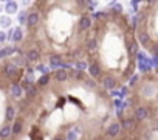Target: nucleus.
<instances>
[{"label": "nucleus", "instance_id": "5", "mask_svg": "<svg viewBox=\"0 0 158 140\" xmlns=\"http://www.w3.org/2000/svg\"><path fill=\"white\" fill-rule=\"evenodd\" d=\"M138 41H140L141 45H144L146 48H149V45H150V37H149V34H147L146 31H140V33H138Z\"/></svg>", "mask_w": 158, "mask_h": 140}, {"label": "nucleus", "instance_id": "6", "mask_svg": "<svg viewBox=\"0 0 158 140\" xmlns=\"http://www.w3.org/2000/svg\"><path fill=\"white\" fill-rule=\"evenodd\" d=\"M102 86L106 89H113L116 86V79L112 78V76H104L102 78Z\"/></svg>", "mask_w": 158, "mask_h": 140}, {"label": "nucleus", "instance_id": "17", "mask_svg": "<svg viewBox=\"0 0 158 140\" xmlns=\"http://www.w3.org/2000/svg\"><path fill=\"white\" fill-rule=\"evenodd\" d=\"M22 132V120H16L13 123V134H20Z\"/></svg>", "mask_w": 158, "mask_h": 140}, {"label": "nucleus", "instance_id": "35", "mask_svg": "<svg viewBox=\"0 0 158 140\" xmlns=\"http://www.w3.org/2000/svg\"><path fill=\"white\" fill-rule=\"evenodd\" d=\"M127 93H129V89H127V87H122V89H121V95L124 97V95H127Z\"/></svg>", "mask_w": 158, "mask_h": 140}, {"label": "nucleus", "instance_id": "29", "mask_svg": "<svg viewBox=\"0 0 158 140\" xmlns=\"http://www.w3.org/2000/svg\"><path fill=\"white\" fill-rule=\"evenodd\" d=\"M76 69L82 72L84 69H87V64H85V62H78V64H76Z\"/></svg>", "mask_w": 158, "mask_h": 140}, {"label": "nucleus", "instance_id": "25", "mask_svg": "<svg viewBox=\"0 0 158 140\" xmlns=\"http://www.w3.org/2000/svg\"><path fill=\"white\" fill-rule=\"evenodd\" d=\"M25 22H28V14H26L25 11H22V13L19 14V24H25Z\"/></svg>", "mask_w": 158, "mask_h": 140}, {"label": "nucleus", "instance_id": "2", "mask_svg": "<svg viewBox=\"0 0 158 140\" xmlns=\"http://www.w3.org/2000/svg\"><path fill=\"white\" fill-rule=\"evenodd\" d=\"M50 67H51V69H67L68 66H65L62 62V58H61V56H51V58H50Z\"/></svg>", "mask_w": 158, "mask_h": 140}, {"label": "nucleus", "instance_id": "1", "mask_svg": "<svg viewBox=\"0 0 158 140\" xmlns=\"http://www.w3.org/2000/svg\"><path fill=\"white\" fill-rule=\"evenodd\" d=\"M3 73H5V76L13 79V78H16L19 75V69H17L16 64H6L5 69H3Z\"/></svg>", "mask_w": 158, "mask_h": 140}, {"label": "nucleus", "instance_id": "27", "mask_svg": "<svg viewBox=\"0 0 158 140\" xmlns=\"http://www.w3.org/2000/svg\"><path fill=\"white\" fill-rule=\"evenodd\" d=\"M26 93H28V97H30V98H33L34 95H36V87H34V86H31V87L26 90Z\"/></svg>", "mask_w": 158, "mask_h": 140}, {"label": "nucleus", "instance_id": "4", "mask_svg": "<svg viewBox=\"0 0 158 140\" xmlns=\"http://www.w3.org/2000/svg\"><path fill=\"white\" fill-rule=\"evenodd\" d=\"M121 124L119 123H112L109 128H107V135H110V137H116V135L121 132Z\"/></svg>", "mask_w": 158, "mask_h": 140}, {"label": "nucleus", "instance_id": "39", "mask_svg": "<svg viewBox=\"0 0 158 140\" xmlns=\"http://www.w3.org/2000/svg\"><path fill=\"white\" fill-rule=\"evenodd\" d=\"M53 140H65V139L62 137V135H56V137H54V139H53Z\"/></svg>", "mask_w": 158, "mask_h": 140}, {"label": "nucleus", "instance_id": "36", "mask_svg": "<svg viewBox=\"0 0 158 140\" xmlns=\"http://www.w3.org/2000/svg\"><path fill=\"white\" fill-rule=\"evenodd\" d=\"M5 39H6V34H5V33H0V42H5Z\"/></svg>", "mask_w": 158, "mask_h": 140}, {"label": "nucleus", "instance_id": "23", "mask_svg": "<svg viewBox=\"0 0 158 140\" xmlns=\"http://www.w3.org/2000/svg\"><path fill=\"white\" fill-rule=\"evenodd\" d=\"M95 48H96V41L95 39H88L87 41V50L88 51H93Z\"/></svg>", "mask_w": 158, "mask_h": 140}, {"label": "nucleus", "instance_id": "7", "mask_svg": "<svg viewBox=\"0 0 158 140\" xmlns=\"http://www.w3.org/2000/svg\"><path fill=\"white\" fill-rule=\"evenodd\" d=\"M39 14L37 13H30L28 14V22H26V25L28 26H36L37 24H39Z\"/></svg>", "mask_w": 158, "mask_h": 140}, {"label": "nucleus", "instance_id": "33", "mask_svg": "<svg viewBox=\"0 0 158 140\" xmlns=\"http://www.w3.org/2000/svg\"><path fill=\"white\" fill-rule=\"evenodd\" d=\"M96 5H98V3H96V2H87V6H88V8H90V9H93Z\"/></svg>", "mask_w": 158, "mask_h": 140}, {"label": "nucleus", "instance_id": "31", "mask_svg": "<svg viewBox=\"0 0 158 140\" xmlns=\"http://www.w3.org/2000/svg\"><path fill=\"white\" fill-rule=\"evenodd\" d=\"M76 139H78V135H76V132H75V131L68 132V140H76Z\"/></svg>", "mask_w": 158, "mask_h": 140}, {"label": "nucleus", "instance_id": "21", "mask_svg": "<svg viewBox=\"0 0 158 140\" xmlns=\"http://www.w3.org/2000/svg\"><path fill=\"white\" fill-rule=\"evenodd\" d=\"M22 37H24V34H22V30H20V28H16L13 41H14V42H19V41H22Z\"/></svg>", "mask_w": 158, "mask_h": 140}, {"label": "nucleus", "instance_id": "14", "mask_svg": "<svg viewBox=\"0 0 158 140\" xmlns=\"http://www.w3.org/2000/svg\"><path fill=\"white\" fill-rule=\"evenodd\" d=\"M5 11H6L8 14H14V13L17 11V2H6Z\"/></svg>", "mask_w": 158, "mask_h": 140}, {"label": "nucleus", "instance_id": "15", "mask_svg": "<svg viewBox=\"0 0 158 140\" xmlns=\"http://www.w3.org/2000/svg\"><path fill=\"white\" fill-rule=\"evenodd\" d=\"M22 86H19V84H13L11 86V93H13V97H16V98H19V97H22Z\"/></svg>", "mask_w": 158, "mask_h": 140}, {"label": "nucleus", "instance_id": "37", "mask_svg": "<svg viewBox=\"0 0 158 140\" xmlns=\"http://www.w3.org/2000/svg\"><path fill=\"white\" fill-rule=\"evenodd\" d=\"M132 6H133V9H138V6H140V2H132Z\"/></svg>", "mask_w": 158, "mask_h": 140}, {"label": "nucleus", "instance_id": "38", "mask_svg": "<svg viewBox=\"0 0 158 140\" xmlns=\"http://www.w3.org/2000/svg\"><path fill=\"white\" fill-rule=\"evenodd\" d=\"M95 17H96V19H102V17H106V14H102V13H96V14H95Z\"/></svg>", "mask_w": 158, "mask_h": 140}, {"label": "nucleus", "instance_id": "10", "mask_svg": "<svg viewBox=\"0 0 158 140\" xmlns=\"http://www.w3.org/2000/svg\"><path fill=\"white\" fill-rule=\"evenodd\" d=\"M67 78H68V75H67V70L65 69H57L56 70V79L59 83H64Z\"/></svg>", "mask_w": 158, "mask_h": 140}, {"label": "nucleus", "instance_id": "22", "mask_svg": "<svg viewBox=\"0 0 158 140\" xmlns=\"http://www.w3.org/2000/svg\"><path fill=\"white\" fill-rule=\"evenodd\" d=\"M110 8H112V11H113V13H121V11H122L121 5H119V3H116V2H112V3H110Z\"/></svg>", "mask_w": 158, "mask_h": 140}, {"label": "nucleus", "instance_id": "9", "mask_svg": "<svg viewBox=\"0 0 158 140\" xmlns=\"http://www.w3.org/2000/svg\"><path fill=\"white\" fill-rule=\"evenodd\" d=\"M14 117H16V109H14L13 106H8V108H6V112H5L6 122H13Z\"/></svg>", "mask_w": 158, "mask_h": 140}, {"label": "nucleus", "instance_id": "20", "mask_svg": "<svg viewBox=\"0 0 158 140\" xmlns=\"http://www.w3.org/2000/svg\"><path fill=\"white\" fill-rule=\"evenodd\" d=\"M143 19H144V13H138L136 16L133 17V26H138L143 22Z\"/></svg>", "mask_w": 158, "mask_h": 140}, {"label": "nucleus", "instance_id": "24", "mask_svg": "<svg viewBox=\"0 0 158 140\" xmlns=\"http://www.w3.org/2000/svg\"><path fill=\"white\" fill-rule=\"evenodd\" d=\"M37 83H39V86H47L50 83V75H44V76H40V79Z\"/></svg>", "mask_w": 158, "mask_h": 140}, {"label": "nucleus", "instance_id": "3", "mask_svg": "<svg viewBox=\"0 0 158 140\" xmlns=\"http://www.w3.org/2000/svg\"><path fill=\"white\" fill-rule=\"evenodd\" d=\"M147 117H149V111L144 106H140V108L135 109V118L136 120H146Z\"/></svg>", "mask_w": 158, "mask_h": 140}, {"label": "nucleus", "instance_id": "13", "mask_svg": "<svg viewBox=\"0 0 158 140\" xmlns=\"http://www.w3.org/2000/svg\"><path fill=\"white\" fill-rule=\"evenodd\" d=\"M11 132H13V126L5 124V126L2 128V131H0V137H2V139H8L11 135Z\"/></svg>", "mask_w": 158, "mask_h": 140}, {"label": "nucleus", "instance_id": "40", "mask_svg": "<svg viewBox=\"0 0 158 140\" xmlns=\"http://www.w3.org/2000/svg\"><path fill=\"white\" fill-rule=\"evenodd\" d=\"M155 64H157V66H158V58H155Z\"/></svg>", "mask_w": 158, "mask_h": 140}, {"label": "nucleus", "instance_id": "32", "mask_svg": "<svg viewBox=\"0 0 158 140\" xmlns=\"http://www.w3.org/2000/svg\"><path fill=\"white\" fill-rule=\"evenodd\" d=\"M152 53L155 55V58H158V44L157 45H152Z\"/></svg>", "mask_w": 158, "mask_h": 140}, {"label": "nucleus", "instance_id": "34", "mask_svg": "<svg viewBox=\"0 0 158 140\" xmlns=\"http://www.w3.org/2000/svg\"><path fill=\"white\" fill-rule=\"evenodd\" d=\"M87 86H88V87H95V81H91V79H87Z\"/></svg>", "mask_w": 158, "mask_h": 140}, {"label": "nucleus", "instance_id": "28", "mask_svg": "<svg viewBox=\"0 0 158 140\" xmlns=\"http://www.w3.org/2000/svg\"><path fill=\"white\" fill-rule=\"evenodd\" d=\"M71 76H73V78H81V76H82V73H81V70L75 69V70L71 72Z\"/></svg>", "mask_w": 158, "mask_h": 140}, {"label": "nucleus", "instance_id": "12", "mask_svg": "<svg viewBox=\"0 0 158 140\" xmlns=\"http://www.w3.org/2000/svg\"><path fill=\"white\" fill-rule=\"evenodd\" d=\"M39 50L37 48H31L28 53H26V58H28V61H37L39 59Z\"/></svg>", "mask_w": 158, "mask_h": 140}, {"label": "nucleus", "instance_id": "11", "mask_svg": "<svg viewBox=\"0 0 158 140\" xmlns=\"http://www.w3.org/2000/svg\"><path fill=\"white\" fill-rule=\"evenodd\" d=\"M88 72H90V75H91V76H93V78H98L99 76V75H101V70H99V66H98V64H90V67H88Z\"/></svg>", "mask_w": 158, "mask_h": 140}, {"label": "nucleus", "instance_id": "26", "mask_svg": "<svg viewBox=\"0 0 158 140\" xmlns=\"http://www.w3.org/2000/svg\"><path fill=\"white\" fill-rule=\"evenodd\" d=\"M0 20H2V22H0V25H2L3 28H8V26L11 25V22H9V19H8V17H2Z\"/></svg>", "mask_w": 158, "mask_h": 140}, {"label": "nucleus", "instance_id": "8", "mask_svg": "<svg viewBox=\"0 0 158 140\" xmlns=\"http://www.w3.org/2000/svg\"><path fill=\"white\" fill-rule=\"evenodd\" d=\"M91 26V19L88 17V16H84V17H81V20H79V28L82 30H88Z\"/></svg>", "mask_w": 158, "mask_h": 140}, {"label": "nucleus", "instance_id": "30", "mask_svg": "<svg viewBox=\"0 0 158 140\" xmlns=\"http://www.w3.org/2000/svg\"><path fill=\"white\" fill-rule=\"evenodd\" d=\"M138 79H140V76H138V75H133V76L130 78V86H135L138 83Z\"/></svg>", "mask_w": 158, "mask_h": 140}, {"label": "nucleus", "instance_id": "16", "mask_svg": "<svg viewBox=\"0 0 158 140\" xmlns=\"http://www.w3.org/2000/svg\"><path fill=\"white\" fill-rule=\"evenodd\" d=\"M129 53H130L132 56H135V55H138V53H140V48H138V42H136V41L130 42V45H129Z\"/></svg>", "mask_w": 158, "mask_h": 140}, {"label": "nucleus", "instance_id": "19", "mask_svg": "<svg viewBox=\"0 0 158 140\" xmlns=\"http://www.w3.org/2000/svg\"><path fill=\"white\" fill-rule=\"evenodd\" d=\"M13 51H14V48H13V47H5L2 51H0V58H6V56L13 55Z\"/></svg>", "mask_w": 158, "mask_h": 140}, {"label": "nucleus", "instance_id": "18", "mask_svg": "<svg viewBox=\"0 0 158 140\" xmlns=\"http://www.w3.org/2000/svg\"><path fill=\"white\" fill-rule=\"evenodd\" d=\"M133 124H135V120L133 118H126V120H122L121 126L124 128V129H130V128H133Z\"/></svg>", "mask_w": 158, "mask_h": 140}]
</instances>
